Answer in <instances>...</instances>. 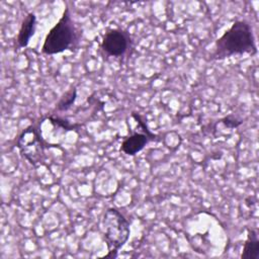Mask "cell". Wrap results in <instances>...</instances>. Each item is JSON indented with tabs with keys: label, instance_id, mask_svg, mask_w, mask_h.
Returning a JSON list of instances; mask_svg holds the SVG:
<instances>
[{
	"label": "cell",
	"instance_id": "6",
	"mask_svg": "<svg viewBox=\"0 0 259 259\" xmlns=\"http://www.w3.org/2000/svg\"><path fill=\"white\" fill-rule=\"evenodd\" d=\"M158 136L155 134L148 135L143 132H135L125 137L120 145V151L127 156H135L141 152L151 141H157Z\"/></svg>",
	"mask_w": 259,
	"mask_h": 259
},
{
	"label": "cell",
	"instance_id": "3",
	"mask_svg": "<svg viewBox=\"0 0 259 259\" xmlns=\"http://www.w3.org/2000/svg\"><path fill=\"white\" fill-rule=\"evenodd\" d=\"M101 228L107 247V254L104 257L115 258L130 238V222L117 208L108 207L103 213Z\"/></svg>",
	"mask_w": 259,
	"mask_h": 259
},
{
	"label": "cell",
	"instance_id": "11",
	"mask_svg": "<svg viewBox=\"0 0 259 259\" xmlns=\"http://www.w3.org/2000/svg\"><path fill=\"white\" fill-rule=\"evenodd\" d=\"M221 121L229 128H236L238 127L242 122L243 120L242 119H239L237 118L236 116L234 115H228V116H225L224 118L221 119Z\"/></svg>",
	"mask_w": 259,
	"mask_h": 259
},
{
	"label": "cell",
	"instance_id": "7",
	"mask_svg": "<svg viewBox=\"0 0 259 259\" xmlns=\"http://www.w3.org/2000/svg\"><path fill=\"white\" fill-rule=\"evenodd\" d=\"M36 24V15L33 12H28L23 18L16 36V44L19 49L27 47L30 38L33 36L35 32Z\"/></svg>",
	"mask_w": 259,
	"mask_h": 259
},
{
	"label": "cell",
	"instance_id": "9",
	"mask_svg": "<svg viewBox=\"0 0 259 259\" xmlns=\"http://www.w3.org/2000/svg\"><path fill=\"white\" fill-rule=\"evenodd\" d=\"M77 98V89L76 87H71L68 91H66L58 100L56 104L55 110L58 112H64L69 110Z\"/></svg>",
	"mask_w": 259,
	"mask_h": 259
},
{
	"label": "cell",
	"instance_id": "8",
	"mask_svg": "<svg viewBox=\"0 0 259 259\" xmlns=\"http://www.w3.org/2000/svg\"><path fill=\"white\" fill-rule=\"evenodd\" d=\"M242 259H259V237L255 228L247 229V239L241 254Z\"/></svg>",
	"mask_w": 259,
	"mask_h": 259
},
{
	"label": "cell",
	"instance_id": "5",
	"mask_svg": "<svg viewBox=\"0 0 259 259\" xmlns=\"http://www.w3.org/2000/svg\"><path fill=\"white\" fill-rule=\"evenodd\" d=\"M133 40L131 34L122 28H110L103 34L100 50L106 57H123L132 48Z\"/></svg>",
	"mask_w": 259,
	"mask_h": 259
},
{
	"label": "cell",
	"instance_id": "10",
	"mask_svg": "<svg viewBox=\"0 0 259 259\" xmlns=\"http://www.w3.org/2000/svg\"><path fill=\"white\" fill-rule=\"evenodd\" d=\"M48 119L56 126L63 128L64 131H75L78 132L82 127L81 123H71L69 120L61 118L59 116H49Z\"/></svg>",
	"mask_w": 259,
	"mask_h": 259
},
{
	"label": "cell",
	"instance_id": "2",
	"mask_svg": "<svg viewBox=\"0 0 259 259\" xmlns=\"http://www.w3.org/2000/svg\"><path fill=\"white\" fill-rule=\"evenodd\" d=\"M81 38L82 30L76 26L69 7H66L61 18L47 33L41 46V53L56 55L68 50L73 51L79 47Z\"/></svg>",
	"mask_w": 259,
	"mask_h": 259
},
{
	"label": "cell",
	"instance_id": "1",
	"mask_svg": "<svg viewBox=\"0 0 259 259\" xmlns=\"http://www.w3.org/2000/svg\"><path fill=\"white\" fill-rule=\"evenodd\" d=\"M256 54L257 47L251 24L246 20H237L217 39L213 58L223 60L233 56Z\"/></svg>",
	"mask_w": 259,
	"mask_h": 259
},
{
	"label": "cell",
	"instance_id": "4",
	"mask_svg": "<svg viewBox=\"0 0 259 259\" xmlns=\"http://www.w3.org/2000/svg\"><path fill=\"white\" fill-rule=\"evenodd\" d=\"M17 148L20 154L31 165L36 166L42 162L47 145L41 138L38 128L34 125L26 127L17 140Z\"/></svg>",
	"mask_w": 259,
	"mask_h": 259
}]
</instances>
